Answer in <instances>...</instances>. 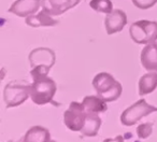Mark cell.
Here are the masks:
<instances>
[{
	"mask_svg": "<svg viewBox=\"0 0 157 142\" xmlns=\"http://www.w3.org/2000/svg\"><path fill=\"white\" fill-rule=\"evenodd\" d=\"M51 133L48 129L42 126H33L27 130L23 142H50Z\"/></svg>",
	"mask_w": 157,
	"mask_h": 142,
	"instance_id": "13",
	"label": "cell"
},
{
	"mask_svg": "<svg viewBox=\"0 0 157 142\" xmlns=\"http://www.w3.org/2000/svg\"><path fill=\"white\" fill-rule=\"evenodd\" d=\"M129 35L138 44H148L157 40V22L141 20L132 23L129 27Z\"/></svg>",
	"mask_w": 157,
	"mask_h": 142,
	"instance_id": "3",
	"label": "cell"
},
{
	"mask_svg": "<svg viewBox=\"0 0 157 142\" xmlns=\"http://www.w3.org/2000/svg\"><path fill=\"white\" fill-rule=\"evenodd\" d=\"M86 114H87V112L85 111L82 102L72 101L69 108L63 113V123L68 129L78 132L82 130L84 126Z\"/></svg>",
	"mask_w": 157,
	"mask_h": 142,
	"instance_id": "6",
	"label": "cell"
},
{
	"mask_svg": "<svg viewBox=\"0 0 157 142\" xmlns=\"http://www.w3.org/2000/svg\"><path fill=\"white\" fill-rule=\"evenodd\" d=\"M102 121L99 117L97 113H87L84 126L80 132L85 137H95L98 135L99 128H100Z\"/></svg>",
	"mask_w": 157,
	"mask_h": 142,
	"instance_id": "15",
	"label": "cell"
},
{
	"mask_svg": "<svg viewBox=\"0 0 157 142\" xmlns=\"http://www.w3.org/2000/svg\"><path fill=\"white\" fill-rule=\"evenodd\" d=\"M81 2V0H42V10L52 16H58L72 9Z\"/></svg>",
	"mask_w": 157,
	"mask_h": 142,
	"instance_id": "8",
	"label": "cell"
},
{
	"mask_svg": "<svg viewBox=\"0 0 157 142\" xmlns=\"http://www.w3.org/2000/svg\"><path fill=\"white\" fill-rule=\"evenodd\" d=\"M132 3L141 10H147L151 9L152 7H154L157 3V0H131Z\"/></svg>",
	"mask_w": 157,
	"mask_h": 142,
	"instance_id": "19",
	"label": "cell"
},
{
	"mask_svg": "<svg viewBox=\"0 0 157 142\" xmlns=\"http://www.w3.org/2000/svg\"><path fill=\"white\" fill-rule=\"evenodd\" d=\"M84 109L87 113H103L108 110L107 101L99 96H86L82 101Z\"/></svg>",
	"mask_w": 157,
	"mask_h": 142,
	"instance_id": "14",
	"label": "cell"
},
{
	"mask_svg": "<svg viewBox=\"0 0 157 142\" xmlns=\"http://www.w3.org/2000/svg\"><path fill=\"white\" fill-rule=\"evenodd\" d=\"M153 123H144L137 127V135L140 139H146L153 132Z\"/></svg>",
	"mask_w": 157,
	"mask_h": 142,
	"instance_id": "18",
	"label": "cell"
},
{
	"mask_svg": "<svg viewBox=\"0 0 157 142\" xmlns=\"http://www.w3.org/2000/svg\"><path fill=\"white\" fill-rule=\"evenodd\" d=\"M8 142H14V141H12V140H10V141H8Z\"/></svg>",
	"mask_w": 157,
	"mask_h": 142,
	"instance_id": "22",
	"label": "cell"
},
{
	"mask_svg": "<svg viewBox=\"0 0 157 142\" xmlns=\"http://www.w3.org/2000/svg\"><path fill=\"white\" fill-rule=\"evenodd\" d=\"M30 96V84H24L17 81L8 83L3 90V100L7 108L18 107Z\"/></svg>",
	"mask_w": 157,
	"mask_h": 142,
	"instance_id": "4",
	"label": "cell"
},
{
	"mask_svg": "<svg viewBox=\"0 0 157 142\" xmlns=\"http://www.w3.org/2000/svg\"><path fill=\"white\" fill-rule=\"evenodd\" d=\"M157 88V72H151L143 75L139 80L138 90L140 96H144L153 93Z\"/></svg>",
	"mask_w": 157,
	"mask_h": 142,
	"instance_id": "16",
	"label": "cell"
},
{
	"mask_svg": "<svg viewBox=\"0 0 157 142\" xmlns=\"http://www.w3.org/2000/svg\"><path fill=\"white\" fill-rule=\"evenodd\" d=\"M56 56L53 50L48 48H35L29 54V63L31 68L40 67L50 71L51 68L54 66Z\"/></svg>",
	"mask_w": 157,
	"mask_h": 142,
	"instance_id": "7",
	"label": "cell"
},
{
	"mask_svg": "<svg viewBox=\"0 0 157 142\" xmlns=\"http://www.w3.org/2000/svg\"><path fill=\"white\" fill-rule=\"evenodd\" d=\"M90 6L98 13L109 14L113 11V3L111 0H90Z\"/></svg>",
	"mask_w": 157,
	"mask_h": 142,
	"instance_id": "17",
	"label": "cell"
},
{
	"mask_svg": "<svg viewBox=\"0 0 157 142\" xmlns=\"http://www.w3.org/2000/svg\"><path fill=\"white\" fill-rule=\"evenodd\" d=\"M56 90V83L52 78H48V75L33 78V83L30 84V98L36 105L43 106L53 102Z\"/></svg>",
	"mask_w": 157,
	"mask_h": 142,
	"instance_id": "2",
	"label": "cell"
},
{
	"mask_svg": "<svg viewBox=\"0 0 157 142\" xmlns=\"http://www.w3.org/2000/svg\"><path fill=\"white\" fill-rule=\"evenodd\" d=\"M153 112H157V107L148 105L144 99H140L123 111L121 115V123L124 126H132Z\"/></svg>",
	"mask_w": 157,
	"mask_h": 142,
	"instance_id": "5",
	"label": "cell"
},
{
	"mask_svg": "<svg viewBox=\"0 0 157 142\" xmlns=\"http://www.w3.org/2000/svg\"><path fill=\"white\" fill-rule=\"evenodd\" d=\"M25 24L30 27H51L58 24V21L52 17V15L46 13L44 10L40 11L38 14H33L25 17Z\"/></svg>",
	"mask_w": 157,
	"mask_h": 142,
	"instance_id": "12",
	"label": "cell"
},
{
	"mask_svg": "<svg viewBox=\"0 0 157 142\" xmlns=\"http://www.w3.org/2000/svg\"><path fill=\"white\" fill-rule=\"evenodd\" d=\"M102 142H124V138L122 136H116L115 138H108V139H105Z\"/></svg>",
	"mask_w": 157,
	"mask_h": 142,
	"instance_id": "20",
	"label": "cell"
},
{
	"mask_svg": "<svg viewBox=\"0 0 157 142\" xmlns=\"http://www.w3.org/2000/svg\"><path fill=\"white\" fill-rule=\"evenodd\" d=\"M93 87L97 93V96L102 98L107 102L117 100L123 93V86L108 72H100L93 79Z\"/></svg>",
	"mask_w": 157,
	"mask_h": 142,
	"instance_id": "1",
	"label": "cell"
},
{
	"mask_svg": "<svg viewBox=\"0 0 157 142\" xmlns=\"http://www.w3.org/2000/svg\"><path fill=\"white\" fill-rule=\"evenodd\" d=\"M50 142H57V141H54V140H51Z\"/></svg>",
	"mask_w": 157,
	"mask_h": 142,
	"instance_id": "21",
	"label": "cell"
},
{
	"mask_svg": "<svg viewBox=\"0 0 157 142\" xmlns=\"http://www.w3.org/2000/svg\"><path fill=\"white\" fill-rule=\"evenodd\" d=\"M127 25V15L123 10L115 9L107 14L105 18V26L108 35L120 33Z\"/></svg>",
	"mask_w": 157,
	"mask_h": 142,
	"instance_id": "9",
	"label": "cell"
},
{
	"mask_svg": "<svg viewBox=\"0 0 157 142\" xmlns=\"http://www.w3.org/2000/svg\"><path fill=\"white\" fill-rule=\"evenodd\" d=\"M42 0H16L12 3L8 12L13 13L20 17H27L37 13Z\"/></svg>",
	"mask_w": 157,
	"mask_h": 142,
	"instance_id": "10",
	"label": "cell"
},
{
	"mask_svg": "<svg viewBox=\"0 0 157 142\" xmlns=\"http://www.w3.org/2000/svg\"><path fill=\"white\" fill-rule=\"evenodd\" d=\"M141 63L147 71L157 72V42L145 44L141 52Z\"/></svg>",
	"mask_w": 157,
	"mask_h": 142,
	"instance_id": "11",
	"label": "cell"
}]
</instances>
